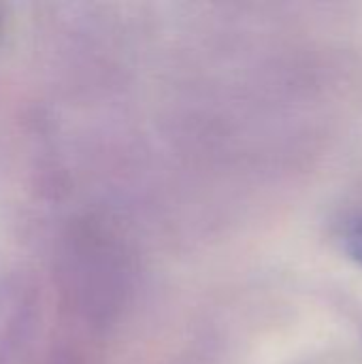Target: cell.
<instances>
[{
	"label": "cell",
	"mask_w": 362,
	"mask_h": 364,
	"mask_svg": "<svg viewBox=\"0 0 362 364\" xmlns=\"http://www.w3.org/2000/svg\"><path fill=\"white\" fill-rule=\"evenodd\" d=\"M346 250L348 254L362 264V215L354 218L346 230Z\"/></svg>",
	"instance_id": "6da1fadb"
}]
</instances>
